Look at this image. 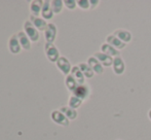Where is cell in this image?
Returning <instances> with one entry per match:
<instances>
[{
	"label": "cell",
	"mask_w": 151,
	"mask_h": 140,
	"mask_svg": "<svg viewBox=\"0 0 151 140\" xmlns=\"http://www.w3.org/2000/svg\"><path fill=\"white\" fill-rule=\"evenodd\" d=\"M75 94L77 97H80L82 99H86L88 98L91 94V90H90V87L88 86H80L76 89L75 91Z\"/></svg>",
	"instance_id": "52a82bcc"
},
{
	"label": "cell",
	"mask_w": 151,
	"mask_h": 140,
	"mask_svg": "<svg viewBox=\"0 0 151 140\" xmlns=\"http://www.w3.org/2000/svg\"><path fill=\"white\" fill-rule=\"evenodd\" d=\"M106 42H107L108 44H110V45H112L113 48H115L116 50H118V51L123 50V48H125V46H127V43L122 42L120 39H118V38L116 37V36H114L113 34H110L106 37Z\"/></svg>",
	"instance_id": "7a4b0ae2"
},
{
	"label": "cell",
	"mask_w": 151,
	"mask_h": 140,
	"mask_svg": "<svg viewBox=\"0 0 151 140\" xmlns=\"http://www.w3.org/2000/svg\"><path fill=\"white\" fill-rule=\"evenodd\" d=\"M80 67L82 68V72L84 73V75L86 76V77H93V75L95 74V72H93V70L91 68L90 65L88 64H81L80 65Z\"/></svg>",
	"instance_id": "ba28073f"
},
{
	"label": "cell",
	"mask_w": 151,
	"mask_h": 140,
	"mask_svg": "<svg viewBox=\"0 0 151 140\" xmlns=\"http://www.w3.org/2000/svg\"><path fill=\"white\" fill-rule=\"evenodd\" d=\"M148 118H149V120L151 121V109L148 111Z\"/></svg>",
	"instance_id": "8fae6325"
},
{
	"label": "cell",
	"mask_w": 151,
	"mask_h": 140,
	"mask_svg": "<svg viewBox=\"0 0 151 140\" xmlns=\"http://www.w3.org/2000/svg\"><path fill=\"white\" fill-rule=\"evenodd\" d=\"M113 35L116 36L118 39H120L122 42L124 43H129L133 39V36H132V33L129 31L125 30V29H117L113 32Z\"/></svg>",
	"instance_id": "6da1fadb"
},
{
	"label": "cell",
	"mask_w": 151,
	"mask_h": 140,
	"mask_svg": "<svg viewBox=\"0 0 151 140\" xmlns=\"http://www.w3.org/2000/svg\"><path fill=\"white\" fill-rule=\"evenodd\" d=\"M112 67H113V71L115 74H117V75L123 74L125 70V64H124L123 59L121 58V57H116V58H114Z\"/></svg>",
	"instance_id": "277c9868"
},
{
	"label": "cell",
	"mask_w": 151,
	"mask_h": 140,
	"mask_svg": "<svg viewBox=\"0 0 151 140\" xmlns=\"http://www.w3.org/2000/svg\"><path fill=\"white\" fill-rule=\"evenodd\" d=\"M101 52L104 54L108 55V56L112 57V58H116V57H120V53L118 50H116L115 48H113L112 45L108 44L107 42L103 43L101 45Z\"/></svg>",
	"instance_id": "5b68a950"
},
{
	"label": "cell",
	"mask_w": 151,
	"mask_h": 140,
	"mask_svg": "<svg viewBox=\"0 0 151 140\" xmlns=\"http://www.w3.org/2000/svg\"><path fill=\"white\" fill-rule=\"evenodd\" d=\"M99 3H100L99 1H91V7L95 8L96 6H97V4H99Z\"/></svg>",
	"instance_id": "30bf717a"
},
{
	"label": "cell",
	"mask_w": 151,
	"mask_h": 140,
	"mask_svg": "<svg viewBox=\"0 0 151 140\" xmlns=\"http://www.w3.org/2000/svg\"><path fill=\"white\" fill-rule=\"evenodd\" d=\"M79 4H80V7H81V8H86H86L90 7L91 2L90 1H80Z\"/></svg>",
	"instance_id": "9c48e42d"
},
{
	"label": "cell",
	"mask_w": 151,
	"mask_h": 140,
	"mask_svg": "<svg viewBox=\"0 0 151 140\" xmlns=\"http://www.w3.org/2000/svg\"><path fill=\"white\" fill-rule=\"evenodd\" d=\"M93 57H95V58L105 67H110V66H112V64H113L114 58H112V57L108 56V55L104 54V53H102V52L96 53Z\"/></svg>",
	"instance_id": "3957f363"
},
{
	"label": "cell",
	"mask_w": 151,
	"mask_h": 140,
	"mask_svg": "<svg viewBox=\"0 0 151 140\" xmlns=\"http://www.w3.org/2000/svg\"><path fill=\"white\" fill-rule=\"evenodd\" d=\"M88 65L91 66V68L93 70V72L97 74H102L104 72V69H103V65L95 58V57H91L88 59Z\"/></svg>",
	"instance_id": "8992f818"
}]
</instances>
